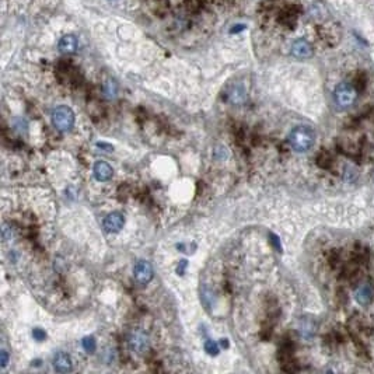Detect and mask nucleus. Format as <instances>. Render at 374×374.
Here are the masks:
<instances>
[{
	"mask_svg": "<svg viewBox=\"0 0 374 374\" xmlns=\"http://www.w3.org/2000/svg\"><path fill=\"white\" fill-rule=\"evenodd\" d=\"M205 350L211 356H216L217 353H219V346H217V343L215 341H212V339H207L205 342Z\"/></svg>",
	"mask_w": 374,
	"mask_h": 374,
	"instance_id": "ddd939ff",
	"label": "nucleus"
},
{
	"mask_svg": "<svg viewBox=\"0 0 374 374\" xmlns=\"http://www.w3.org/2000/svg\"><path fill=\"white\" fill-rule=\"evenodd\" d=\"M123 224H125V219H123V215L119 212H112L104 219V228L108 233L119 232Z\"/></svg>",
	"mask_w": 374,
	"mask_h": 374,
	"instance_id": "0eeeda50",
	"label": "nucleus"
},
{
	"mask_svg": "<svg viewBox=\"0 0 374 374\" xmlns=\"http://www.w3.org/2000/svg\"><path fill=\"white\" fill-rule=\"evenodd\" d=\"M81 343H83V348H85L86 352L89 353H93L95 350V348H97V342H95V339L93 337L85 338V339L81 341Z\"/></svg>",
	"mask_w": 374,
	"mask_h": 374,
	"instance_id": "f8f14e48",
	"label": "nucleus"
},
{
	"mask_svg": "<svg viewBox=\"0 0 374 374\" xmlns=\"http://www.w3.org/2000/svg\"><path fill=\"white\" fill-rule=\"evenodd\" d=\"M77 45H79L77 44V38L72 35V34H69V35L62 37V39L59 41L58 48L60 52L69 55V53H74L77 51Z\"/></svg>",
	"mask_w": 374,
	"mask_h": 374,
	"instance_id": "9d476101",
	"label": "nucleus"
},
{
	"mask_svg": "<svg viewBox=\"0 0 374 374\" xmlns=\"http://www.w3.org/2000/svg\"><path fill=\"white\" fill-rule=\"evenodd\" d=\"M358 100V91L350 83H339L334 91V101L339 110H348Z\"/></svg>",
	"mask_w": 374,
	"mask_h": 374,
	"instance_id": "f03ea898",
	"label": "nucleus"
},
{
	"mask_svg": "<svg viewBox=\"0 0 374 374\" xmlns=\"http://www.w3.org/2000/svg\"><path fill=\"white\" fill-rule=\"evenodd\" d=\"M153 266L148 261H137L133 268V278L140 285H148L153 279Z\"/></svg>",
	"mask_w": 374,
	"mask_h": 374,
	"instance_id": "20e7f679",
	"label": "nucleus"
},
{
	"mask_svg": "<svg viewBox=\"0 0 374 374\" xmlns=\"http://www.w3.org/2000/svg\"><path fill=\"white\" fill-rule=\"evenodd\" d=\"M32 337H34L35 341L41 342V341H44V339L47 338V332L44 331V329H41V328H35V329L32 331Z\"/></svg>",
	"mask_w": 374,
	"mask_h": 374,
	"instance_id": "4468645a",
	"label": "nucleus"
},
{
	"mask_svg": "<svg viewBox=\"0 0 374 374\" xmlns=\"http://www.w3.org/2000/svg\"><path fill=\"white\" fill-rule=\"evenodd\" d=\"M112 174H114V170L110 164L106 163V161H97L95 163L94 177L97 181H100V182L108 181V179L112 178Z\"/></svg>",
	"mask_w": 374,
	"mask_h": 374,
	"instance_id": "1a4fd4ad",
	"label": "nucleus"
},
{
	"mask_svg": "<svg viewBox=\"0 0 374 374\" xmlns=\"http://www.w3.org/2000/svg\"><path fill=\"white\" fill-rule=\"evenodd\" d=\"M292 55L297 59H308L313 56V47L306 39H296L292 45Z\"/></svg>",
	"mask_w": 374,
	"mask_h": 374,
	"instance_id": "423d86ee",
	"label": "nucleus"
},
{
	"mask_svg": "<svg viewBox=\"0 0 374 374\" xmlns=\"http://www.w3.org/2000/svg\"><path fill=\"white\" fill-rule=\"evenodd\" d=\"M355 297H356L359 304L366 306V304H369L370 301L373 300V289L369 285H366V283L360 285L358 290H356V293H355Z\"/></svg>",
	"mask_w": 374,
	"mask_h": 374,
	"instance_id": "9b49d317",
	"label": "nucleus"
},
{
	"mask_svg": "<svg viewBox=\"0 0 374 374\" xmlns=\"http://www.w3.org/2000/svg\"><path fill=\"white\" fill-rule=\"evenodd\" d=\"M287 142H289L290 148L293 150L299 152V153H304V152H308L314 146L316 132L310 127H306V125L296 127L289 133Z\"/></svg>",
	"mask_w": 374,
	"mask_h": 374,
	"instance_id": "f257e3e1",
	"label": "nucleus"
},
{
	"mask_svg": "<svg viewBox=\"0 0 374 374\" xmlns=\"http://www.w3.org/2000/svg\"><path fill=\"white\" fill-rule=\"evenodd\" d=\"M52 123L60 132H68L74 125V112L66 106L56 107L52 111Z\"/></svg>",
	"mask_w": 374,
	"mask_h": 374,
	"instance_id": "7ed1b4c3",
	"label": "nucleus"
},
{
	"mask_svg": "<svg viewBox=\"0 0 374 374\" xmlns=\"http://www.w3.org/2000/svg\"><path fill=\"white\" fill-rule=\"evenodd\" d=\"M53 367L59 373H68L73 369V363H72V359L68 353L59 352L53 358Z\"/></svg>",
	"mask_w": 374,
	"mask_h": 374,
	"instance_id": "6e6552de",
	"label": "nucleus"
},
{
	"mask_svg": "<svg viewBox=\"0 0 374 374\" xmlns=\"http://www.w3.org/2000/svg\"><path fill=\"white\" fill-rule=\"evenodd\" d=\"M129 348L132 349L133 352L139 353V355H143L149 349V338L148 335H144L143 332L136 331L132 332V335L129 337Z\"/></svg>",
	"mask_w": 374,
	"mask_h": 374,
	"instance_id": "39448f33",
	"label": "nucleus"
},
{
	"mask_svg": "<svg viewBox=\"0 0 374 374\" xmlns=\"http://www.w3.org/2000/svg\"><path fill=\"white\" fill-rule=\"evenodd\" d=\"M7 360H9V355H7V352L3 349V350L0 352V364H2L3 369L7 366Z\"/></svg>",
	"mask_w": 374,
	"mask_h": 374,
	"instance_id": "2eb2a0df",
	"label": "nucleus"
}]
</instances>
